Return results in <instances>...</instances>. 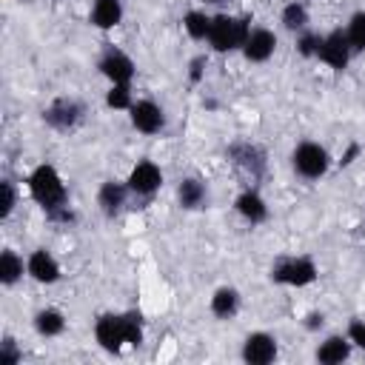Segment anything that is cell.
<instances>
[{
  "label": "cell",
  "mask_w": 365,
  "mask_h": 365,
  "mask_svg": "<svg viewBox=\"0 0 365 365\" xmlns=\"http://www.w3.org/2000/svg\"><path fill=\"white\" fill-rule=\"evenodd\" d=\"M345 336L351 339V345H354V348L365 351V319H351V322H348V334H345Z\"/></svg>",
  "instance_id": "31"
},
{
  "label": "cell",
  "mask_w": 365,
  "mask_h": 365,
  "mask_svg": "<svg viewBox=\"0 0 365 365\" xmlns=\"http://www.w3.org/2000/svg\"><path fill=\"white\" fill-rule=\"evenodd\" d=\"M351 54H354V48H351V43H348V37H345V29H334V31L322 34L317 60H322L328 68L345 71L348 63H351Z\"/></svg>",
  "instance_id": "5"
},
{
  "label": "cell",
  "mask_w": 365,
  "mask_h": 365,
  "mask_svg": "<svg viewBox=\"0 0 365 365\" xmlns=\"http://www.w3.org/2000/svg\"><path fill=\"white\" fill-rule=\"evenodd\" d=\"M123 20V3L120 0H94L91 11H88V23L100 31H111L117 29Z\"/></svg>",
  "instance_id": "15"
},
{
  "label": "cell",
  "mask_w": 365,
  "mask_h": 365,
  "mask_svg": "<svg viewBox=\"0 0 365 365\" xmlns=\"http://www.w3.org/2000/svg\"><path fill=\"white\" fill-rule=\"evenodd\" d=\"M43 120H46V125H51L57 131H68L83 120V106L71 97H57L51 106L43 108Z\"/></svg>",
  "instance_id": "9"
},
{
  "label": "cell",
  "mask_w": 365,
  "mask_h": 365,
  "mask_svg": "<svg viewBox=\"0 0 365 365\" xmlns=\"http://www.w3.org/2000/svg\"><path fill=\"white\" fill-rule=\"evenodd\" d=\"M228 157H231L242 171H248L251 177H259L262 168H265V154H262V148H257L254 143H234V145L228 148Z\"/></svg>",
  "instance_id": "16"
},
{
  "label": "cell",
  "mask_w": 365,
  "mask_h": 365,
  "mask_svg": "<svg viewBox=\"0 0 365 365\" xmlns=\"http://www.w3.org/2000/svg\"><path fill=\"white\" fill-rule=\"evenodd\" d=\"M182 29L191 40H208L211 31V14H205L202 9H191L182 14Z\"/></svg>",
  "instance_id": "23"
},
{
  "label": "cell",
  "mask_w": 365,
  "mask_h": 365,
  "mask_svg": "<svg viewBox=\"0 0 365 365\" xmlns=\"http://www.w3.org/2000/svg\"><path fill=\"white\" fill-rule=\"evenodd\" d=\"M97 68H100V74L108 80V86H131V80H134V60L125 54V51H120V48H108L103 57H100V63H97Z\"/></svg>",
  "instance_id": "7"
},
{
  "label": "cell",
  "mask_w": 365,
  "mask_h": 365,
  "mask_svg": "<svg viewBox=\"0 0 365 365\" xmlns=\"http://www.w3.org/2000/svg\"><path fill=\"white\" fill-rule=\"evenodd\" d=\"M205 200H208V188H205L202 180H197V177H185V180H180V185H177V202H180L185 211H197V208H202Z\"/></svg>",
  "instance_id": "18"
},
{
  "label": "cell",
  "mask_w": 365,
  "mask_h": 365,
  "mask_svg": "<svg viewBox=\"0 0 365 365\" xmlns=\"http://www.w3.org/2000/svg\"><path fill=\"white\" fill-rule=\"evenodd\" d=\"M131 191H128V185L125 182H120V180H106L103 185H100V191H97V205H100V211L106 214V217H114V214H120V208L125 205V197H128Z\"/></svg>",
  "instance_id": "17"
},
{
  "label": "cell",
  "mask_w": 365,
  "mask_h": 365,
  "mask_svg": "<svg viewBox=\"0 0 365 365\" xmlns=\"http://www.w3.org/2000/svg\"><path fill=\"white\" fill-rule=\"evenodd\" d=\"M248 31H251V20H248V17L214 14V17H211V31H208V46H211V51H217V54L237 51V48H242Z\"/></svg>",
  "instance_id": "2"
},
{
  "label": "cell",
  "mask_w": 365,
  "mask_h": 365,
  "mask_svg": "<svg viewBox=\"0 0 365 365\" xmlns=\"http://www.w3.org/2000/svg\"><path fill=\"white\" fill-rule=\"evenodd\" d=\"M94 339L103 351L108 354H117L125 342V322H123V314H100L97 322H94Z\"/></svg>",
  "instance_id": "8"
},
{
  "label": "cell",
  "mask_w": 365,
  "mask_h": 365,
  "mask_svg": "<svg viewBox=\"0 0 365 365\" xmlns=\"http://www.w3.org/2000/svg\"><path fill=\"white\" fill-rule=\"evenodd\" d=\"M23 271H26L23 257H20L17 251L6 248V251L0 254V282H3L6 288H11L17 279H23Z\"/></svg>",
  "instance_id": "22"
},
{
  "label": "cell",
  "mask_w": 365,
  "mask_h": 365,
  "mask_svg": "<svg viewBox=\"0 0 365 365\" xmlns=\"http://www.w3.org/2000/svg\"><path fill=\"white\" fill-rule=\"evenodd\" d=\"M20 359H23V354L17 351L14 339H11V336H6V339H3V345H0V365H17Z\"/></svg>",
  "instance_id": "30"
},
{
  "label": "cell",
  "mask_w": 365,
  "mask_h": 365,
  "mask_svg": "<svg viewBox=\"0 0 365 365\" xmlns=\"http://www.w3.org/2000/svg\"><path fill=\"white\" fill-rule=\"evenodd\" d=\"M242 359L248 365H268L277 359V339L265 331H251L242 342Z\"/></svg>",
  "instance_id": "13"
},
{
  "label": "cell",
  "mask_w": 365,
  "mask_h": 365,
  "mask_svg": "<svg viewBox=\"0 0 365 365\" xmlns=\"http://www.w3.org/2000/svg\"><path fill=\"white\" fill-rule=\"evenodd\" d=\"M345 37L354 51H365V11H354L345 23Z\"/></svg>",
  "instance_id": "25"
},
{
  "label": "cell",
  "mask_w": 365,
  "mask_h": 365,
  "mask_svg": "<svg viewBox=\"0 0 365 365\" xmlns=\"http://www.w3.org/2000/svg\"><path fill=\"white\" fill-rule=\"evenodd\" d=\"M234 208L242 220H248L251 225H259L268 220V202L262 200V194L257 188H245L237 200H234Z\"/></svg>",
  "instance_id": "14"
},
{
  "label": "cell",
  "mask_w": 365,
  "mask_h": 365,
  "mask_svg": "<svg viewBox=\"0 0 365 365\" xmlns=\"http://www.w3.org/2000/svg\"><path fill=\"white\" fill-rule=\"evenodd\" d=\"M106 106L114 108V111H128V108L134 106L131 86H108V91H106Z\"/></svg>",
  "instance_id": "26"
},
{
  "label": "cell",
  "mask_w": 365,
  "mask_h": 365,
  "mask_svg": "<svg viewBox=\"0 0 365 365\" xmlns=\"http://www.w3.org/2000/svg\"><path fill=\"white\" fill-rule=\"evenodd\" d=\"M208 308H211V314H214L217 319H231V317H237V311H240V291H237L234 285L217 288V291L211 294Z\"/></svg>",
  "instance_id": "19"
},
{
  "label": "cell",
  "mask_w": 365,
  "mask_h": 365,
  "mask_svg": "<svg viewBox=\"0 0 365 365\" xmlns=\"http://www.w3.org/2000/svg\"><path fill=\"white\" fill-rule=\"evenodd\" d=\"M240 51H242V57L248 63H268L274 57V51H277V34L271 29H262V26L251 29Z\"/></svg>",
  "instance_id": "12"
},
{
  "label": "cell",
  "mask_w": 365,
  "mask_h": 365,
  "mask_svg": "<svg viewBox=\"0 0 365 365\" xmlns=\"http://www.w3.org/2000/svg\"><path fill=\"white\" fill-rule=\"evenodd\" d=\"M202 66H205V57H194L191 60V71H188L191 83H200L202 80Z\"/></svg>",
  "instance_id": "32"
},
{
  "label": "cell",
  "mask_w": 365,
  "mask_h": 365,
  "mask_svg": "<svg viewBox=\"0 0 365 365\" xmlns=\"http://www.w3.org/2000/svg\"><path fill=\"white\" fill-rule=\"evenodd\" d=\"M26 274H29L34 282H40V285H54V282L63 277V268H60V262L54 259L51 251L34 248V251L26 257Z\"/></svg>",
  "instance_id": "11"
},
{
  "label": "cell",
  "mask_w": 365,
  "mask_h": 365,
  "mask_svg": "<svg viewBox=\"0 0 365 365\" xmlns=\"http://www.w3.org/2000/svg\"><path fill=\"white\" fill-rule=\"evenodd\" d=\"M128 120L140 134H160L165 128V111L154 100H134L128 108Z\"/></svg>",
  "instance_id": "10"
},
{
  "label": "cell",
  "mask_w": 365,
  "mask_h": 365,
  "mask_svg": "<svg viewBox=\"0 0 365 365\" xmlns=\"http://www.w3.org/2000/svg\"><path fill=\"white\" fill-rule=\"evenodd\" d=\"M291 165H294V171H297L302 180H319V177H325L328 168H331V154H328V148H325L322 143H317V140H302V143L294 148V154H291Z\"/></svg>",
  "instance_id": "3"
},
{
  "label": "cell",
  "mask_w": 365,
  "mask_h": 365,
  "mask_svg": "<svg viewBox=\"0 0 365 365\" xmlns=\"http://www.w3.org/2000/svg\"><path fill=\"white\" fill-rule=\"evenodd\" d=\"M123 322H125V342L137 348L143 342V317L137 311H123Z\"/></svg>",
  "instance_id": "27"
},
{
  "label": "cell",
  "mask_w": 365,
  "mask_h": 365,
  "mask_svg": "<svg viewBox=\"0 0 365 365\" xmlns=\"http://www.w3.org/2000/svg\"><path fill=\"white\" fill-rule=\"evenodd\" d=\"M302 325H305L308 331H319V328L325 325V317H322V314H317V311H311V314L305 317V322H302Z\"/></svg>",
  "instance_id": "33"
},
{
  "label": "cell",
  "mask_w": 365,
  "mask_h": 365,
  "mask_svg": "<svg viewBox=\"0 0 365 365\" xmlns=\"http://www.w3.org/2000/svg\"><path fill=\"white\" fill-rule=\"evenodd\" d=\"M351 339L348 336H328V339H322L319 342V348H317V362H322V365H339V362H345L348 356H351Z\"/></svg>",
  "instance_id": "20"
},
{
  "label": "cell",
  "mask_w": 365,
  "mask_h": 365,
  "mask_svg": "<svg viewBox=\"0 0 365 365\" xmlns=\"http://www.w3.org/2000/svg\"><path fill=\"white\" fill-rule=\"evenodd\" d=\"M26 182H29L31 197L43 205V211H46L48 220H63V222L71 220L66 182H63L60 171H57L51 163H40V165H34Z\"/></svg>",
  "instance_id": "1"
},
{
  "label": "cell",
  "mask_w": 365,
  "mask_h": 365,
  "mask_svg": "<svg viewBox=\"0 0 365 365\" xmlns=\"http://www.w3.org/2000/svg\"><path fill=\"white\" fill-rule=\"evenodd\" d=\"M319 40H322V34L299 31V37H297V51H299L302 57H317V51H319Z\"/></svg>",
  "instance_id": "29"
},
{
  "label": "cell",
  "mask_w": 365,
  "mask_h": 365,
  "mask_svg": "<svg viewBox=\"0 0 365 365\" xmlns=\"http://www.w3.org/2000/svg\"><path fill=\"white\" fill-rule=\"evenodd\" d=\"M279 20H282V26H285L288 31H305V26H308V9H305V3H299V0L288 3V6L282 9Z\"/></svg>",
  "instance_id": "24"
},
{
  "label": "cell",
  "mask_w": 365,
  "mask_h": 365,
  "mask_svg": "<svg viewBox=\"0 0 365 365\" xmlns=\"http://www.w3.org/2000/svg\"><path fill=\"white\" fill-rule=\"evenodd\" d=\"M17 205V191L11 180H0V220H9Z\"/></svg>",
  "instance_id": "28"
},
{
  "label": "cell",
  "mask_w": 365,
  "mask_h": 365,
  "mask_svg": "<svg viewBox=\"0 0 365 365\" xmlns=\"http://www.w3.org/2000/svg\"><path fill=\"white\" fill-rule=\"evenodd\" d=\"M31 325H34V331L40 334V336H60L63 331H66V314L60 311V308H40L37 314H34V319H31Z\"/></svg>",
  "instance_id": "21"
},
{
  "label": "cell",
  "mask_w": 365,
  "mask_h": 365,
  "mask_svg": "<svg viewBox=\"0 0 365 365\" xmlns=\"http://www.w3.org/2000/svg\"><path fill=\"white\" fill-rule=\"evenodd\" d=\"M205 3H222V0H205Z\"/></svg>",
  "instance_id": "34"
},
{
  "label": "cell",
  "mask_w": 365,
  "mask_h": 365,
  "mask_svg": "<svg viewBox=\"0 0 365 365\" xmlns=\"http://www.w3.org/2000/svg\"><path fill=\"white\" fill-rule=\"evenodd\" d=\"M125 185L137 197H151V194H157L163 188V168L154 160H137L131 165V171H128Z\"/></svg>",
  "instance_id": "6"
},
{
  "label": "cell",
  "mask_w": 365,
  "mask_h": 365,
  "mask_svg": "<svg viewBox=\"0 0 365 365\" xmlns=\"http://www.w3.org/2000/svg\"><path fill=\"white\" fill-rule=\"evenodd\" d=\"M317 277H319V271L311 257H282L271 268V279L277 285H291V288H305Z\"/></svg>",
  "instance_id": "4"
}]
</instances>
